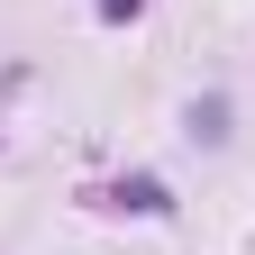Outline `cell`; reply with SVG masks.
Listing matches in <instances>:
<instances>
[{
	"mask_svg": "<svg viewBox=\"0 0 255 255\" xmlns=\"http://www.w3.org/2000/svg\"><path fill=\"white\" fill-rule=\"evenodd\" d=\"M119 201H128V210H164V182H146V173H137V182H119Z\"/></svg>",
	"mask_w": 255,
	"mask_h": 255,
	"instance_id": "cell-1",
	"label": "cell"
}]
</instances>
